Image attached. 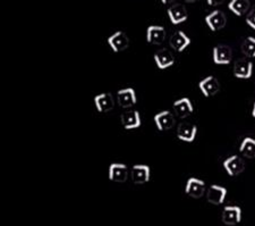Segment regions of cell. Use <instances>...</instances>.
<instances>
[{
  "instance_id": "cell-1",
  "label": "cell",
  "mask_w": 255,
  "mask_h": 226,
  "mask_svg": "<svg viewBox=\"0 0 255 226\" xmlns=\"http://www.w3.org/2000/svg\"><path fill=\"white\" fill-rule=\"evenodd\" d=\"M108 178L116 183H124L128 179V167L125 164L114 163L109 166Z\"/></svg>"
},
{
  "instance_id": "cell-2",
  "label": "cell",
  "mask_w": 255,
  "mask_h": 226,
  "mask_svg": "<svg viewBox=\"0 0 255 226\" xmlns=\"http://www.w3.org/2000/svg\"><path fill=\"white\" fill-rule=\"evenodd\" d=\"M107 42H108L109 47L112 48V50L114 52H119V51H124L125 49L128 47L129 40L125 34V32L117 31L109 36L108 40H107Z\"/></svg>"
},
{
  "instance_id": "cell-3",
  "label": "cell",
  "mask_w": 255,
  "mask_h": 226,
  "mask_svg": "<svg viewBox=\"0 0 255 226\" xmlns=\"http://www.w3.org/2000/svg\"><path fill=\"white\" fill-rule=\"evenodd\" d=\"M167 14L169 16L170 22L174 24V25H178V24L186 22L188 18L186 7L182 5V3H175V5L170 6L168 8Z\"/></svg>"
},
{
  "instance_id": "cell-4",
  "label": "cell",
  "mask_w": 255,
  "mask_h": 226,
  "mask_svg": "<svg viewBox=\"0 0 255 226\" xmlns=\"http://www.w3.org/2000/svg\"><path fill=\"white\" fill-rule=\"evenodd\" d=\"M185 192H186L187 196H190L194 199L202 198L205 192V183L202 180H199L196 178L188 179L186 182V187H185Z\"/></svg>"
},
{
  "instance_id": "cell-5",
  "label": "cell",
  "mask_w": 255,
  "mask_h": 226,
  "mask_svg": "<svg viewBox=\"0 0 255 226\" xmlns=\"http://www.w3.org/2000/svg\"><path fill=\"white\" fill-rule=\"evenodd\" d=\"M253 73V63L251 60H248L245 58L238 59L234 64V75L237 79L248 80L252 76Z\"/></svg>"
},
{
  "instance_id": "cell-6",
  "label": "cell",
  "mask_w": 255,
  "mask_h": 226,
  "mask_svg": "<svg viewBox=\"0 0 255 226\" xmlns=\"http://www.w3.org/2000/svg\"><path fill=\"white\" fill-rule=\"evenodd\" d=\"M199 89L205 98H209L219 92L220 83L215 76H207L202 81H200Z\"/></svg>"
},
{
  "instance_id": "cell-7",
  "label": "cell",
  "mask_w": 255,
  "mask_h": 226,
  "mask_svg": "<svg viewBox=\"0 0 255 226\" xmlns=\"http://www.w3.org/2000/svg\"><path fill=\"white\" fill-rule=\"evenodd\" d=\"M117 100L119 106L124 109H129L136 104V93L133 88L122 89L117 92Z\"/></svg>"
},
{
  "instance_id": "cell-8",
  "label": "cell",
  "mask_w": 255,
  "mask_h": 226,
  "mask_svg": "<svg viewBox=\"0 0 255 226\" xmlns=\"http://www.w3.org/2000/svg\"><path fill=\"white\" fill-rule=\"evenodd\" d=\"M151 170L146 165H134L130 170V179L135 184H145L150 181Z\"/></svg>"
},
{
  "instance_id": "cell-9",
  "label": "cell",
  "mask_w": 255,
  "mask_h": 226,
  "mask_svg": "<svg viewBox=\"0 0 255 226\" xmlns=\"http://www.w3.org/2000/svg\"><path fill=\"white\" fill-rule=\"evenodd\" d=\"M224 168L227 172L229 176H237L240 175L245 168V164L243 162V159L238 157L237 155H234L232 157L227 158L224 162Z\"/></svg>"
},
{
  "instance_id": "cell-10",
  "label": "cell",
  "mask_w": 255,
  "mask_h": 226,
  "mask_svg": "<svg viewBox=\"0 0 255 226\" xmlns=\"http://www.w3.org/2000/svg\"><path fill=\"white\" fill-rule=\"evenodd\" d=\"M226 196H227V189L217 186V184L210 187L207 192L208 201L210 204L216 205V206H219V205H223L225 203Z\"/></svg>"
},
{
  "instance_id": "cell-11",
  "label": "cell",
  "mask_w": 255,
  "mask_h": 226,
  "mask_svg": "<svg viewBox=\"0 0 255 226\" xmlns=\"http://www.w3.org/2000/svg\"><path fill=\"white\" fill-rule=\"evenodd\" d=\"M205 23L212 32L220 31L226 25V16L220 10H213L205 17Z\"/></svg>"
},
{
  "instance_id": "cell-12",
  "label": "cell",
  "mask_w": 255,
  "mask_h": 226,
  "mask_svg": "<svg viewBox=\"0 0 255 226\" xmlns=\"http://www.w3.org/2000/svg\"><path fill=\"white\" fill-rule=\"evenodd\" d=\"M122 125L125 130H134L141 126V115L137 110H128L122 114L121 116Z\"/></svg>"
},
{
  "instance_id": "cell-13",
  "label": "cell",
  "mask_w": 255,
  "mask_h": 226,
  "mask_svg": "<svg viewBox=\"0 0 255 226\" xmlns=\"http://www.w3.org/2000/svg\"><path fill=\"white\" fill-rule=\"evenodd\" d=\"M197 134V126L192 123H182L177 130V138L184 142H193Z\"/></svg>"
},
{
  "instance_id": "cell-14",
  "label": "cell",
  "mask_w": 255,
  "mask_h": 226,
  "mask_svg": "<svg viewBox=\"0 0 255 226\" xmlns=\"http://www.w3.org/2000/svg\"><path fill=\"white\" fill-rule=\"evenodd\" d=\"M153 58H154L155 64H157L159 69L169 68L175 64V58H174V56H172V53L164 48L160 49V50H158V51H155L153 55Z\"/></svg>"
},
{
  "instance_id": "cell-15",
  "label": "cell",
  "mask_w": 255,
  "mask_h": 226,
  "mask_svg": "<svg viewBox=\"0 0 255 226\" xmlns=\"http://www.w3.org/2000/svg\"><path fill=\"white\" fill-rule=\"evenodd\" d=\"M153 120L159 131H168L175 125V117L169 110H163V112L158 113L153 117Z\"/></svg>"
},
{
  "instance_id": "cell-16",
  "label": "cell",
  "mask_w": 255,
  "mask_h": 226,
  "mask_svg": "<svg viewBox=\"0 0 255 226\" xmlns=\"http://www.w3.org/2000/svg\"><path fill=\"white\" fill-rule=\"evenodd\" d=\"M242 209L237 206H226L223 212V222L226 225L234 226L241 223Z\"/></svg>"
},
{
  "instance_id": "cell-17",
  "label": "cell",
  "mask_w": 255,
  "mask_h": 226,
  "mask_svg": "<svg viewBox=\"0 0 255 226\" xmlns=\"http://www.w3.org/2000/svg\"><path fill=\"white\" fill-rule=\"evenodd\" d=\"M94 105L99 113H108L114 108V98L112 93H100L94 97Z\"/></svg>"
},
{
  "instance_id": "cell-18",
  "label": "cell",
  "mask_w": 255,
  "mask_h": 226,
  "mask_svg": "<svg viewBox=\"0 0 255 226\" xmlns=\"http://www.w3.org/2000/svg\"><path fill=\"white\" fill-rule=\"evenodd\" d=\"M233 58L232 49L227 46H217L213 48V61L217 65H228Z\"/></svg>"
},
{
  "instance_id": "cell-19",
  "label": "cell",
  "mask_w": 255,
  "mask_h": 226,
  "mask_svg": "<svg viewBox=\"0 0 255 226\" xmlns=\"http://www.w3.org/2000/svg\"><path fill=\"white\" fill-rule=\"evenodd\" d=\"M166 39V30L163 26L151 25L146 30V41L151 44H161Z\"/></svg>"
},
{
  "instance_id": "cell-20",
  "label": "cell",
  "mask_w": 255,
  "mask_h": 226,
  "mask_svg": "<svg viewBox=\"0 0 255 226\" xmlns=\"http://www.w3.org/2000/svg\"><path fill=\"white\" fill-rule=\"evenodd\" d=\"M170 47L177 52H182L191 44V39L183 31H177L170 38Z\"/></svg>"
},
{
  "instance_id": "cell-21",
  "label": "cell",
  "mask_w": 255,
  "mask_h": 226,
  "mask_svg": "<svg viewBox=\"0 0 255 226\" xmlns=\"http://www.w3.org/2000/svg\"><path fill=\"white\" fill-rule=\"evenodd\" d=\"M174 110L177 114V116L180 118L188 117L193 113V105L188 98H182V99L174 102Z\"/></svg>"
},
{
  "instance_id": "cell-22",
  "label": "cell",
  "mask_w": 255,
  "mask_h": 226,
  "mask_svg": "<svg viewBox=\"0 0 255 226\" xmlns=\"http://www.w3.org/2000/svg\"><path fill=\"white\" fill-rule=\"evenodd\" d=\"M229 10H232L237 16H243L248 13L250 8L249 0H232L228 5Z\"/></svg>"
},
{
  "instance_id": "cell-23",
  "label": "cell",
  "mask_w": 255,
  "mask_h": 226,
  "mask_svg": "<svg viewBox=\"0 0 255 226\" xmlns=\"http://www.w3.org/2000/svg\"><path fill=\"white\" fill-rule=\"evenodd\" d=\"M241 154L246 158H254L255 157V139L253 138H245L243 140L242 145L240 147Z\"/></svg>"
},
{
  "instance_id": "cell-24",
  "label": "cell",
  "mask_w": 255,
  "mask_h": 226,
  "mask_svg": "<svg viewBox=\"0 0 255 226\" xmlns=\"http://www.w3.org/2000/svg\"><path fill=\"white\" fill-rule=\"evenodd\" d=\"M242 50L248 58H255V38L249 36L243 43Z\"/></svg>"
},
{
  "instance_id": "cell-25",
  "label": "cell",
  "mask_w": 255,
  "mask_h": 226,
  "mask_svg": "<svg viewBox=\"0 0 255 226\" xmlns=\"http://www.w3.org/2000/svg\"><path fill=\"white\" fill-rule=\"evenodd\" d=\"M246 23H248V25L252 27L253 30H255V9L251 10L248 16H246Z\"/></svg>"
},
{
  "instance_id": "cell-26",
  "label": "cell",
  "mask_w": 255,
  "mask_h": 226,
  "mask_svg": "<svg viewBox=\"0 0 255 226\" xmlns=\"http://www.w3.org/2000/svg\"><path fill=\"white\" fill-rule=\"evenodd\" d=\"M208 1V3L210 6H219V5H221V3H223L225 0H207Z\"/></svg>"
},
{
  "instance_id": "cell-27",
  "label": "cell",
  "mask_w": 255,
  "mask_h": 226,
  "mask_svg": "<svg viewBox=\"0 0 255 226\" xmlns=\"http://www.w3.org/2000/svg\"><path fill=\"white\" fill-rule=\"evenodd\" d=\"M175 0H161V2L163 3V5H168V3H172Z\"/></svg>"
},
{
  "instance_id": "cell-28",
  "label": "cell",
  "mask_w": 255,
  "mask_h": 226,
  "mask_svg": "<svg viewBox=\"0 0 255 226\" xmlns=\"http://www.w3.org/2000/svg\"><path fill=\"white\" fill-rule=\"evenodd\" d=\"M252 116L255 118V102H254V106H253V110H252Z\"/></svg>"
},
{
  "instance_id": "cell-29",
  "label": "cell",
  "mask_w": 255,
  "mask_h": 226,
  "mask_svg": "<svg viewBox=\"0 0 255 226\" xmlns=\"http://www.w3.org/2000/svg\"><path fill=\"white\" fill-rule=\"evenodd\" d=\"M185 1H186V2H196V1H199V0H185Z\"/></svg>"
}]
</instances>
